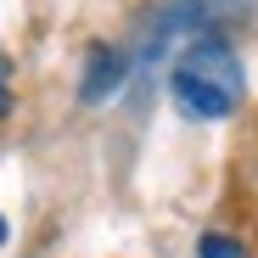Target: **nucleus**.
I'll list each match as a JSON object with an SVG mask.
<instances>
[{
    "label": "nucleus",
    "mask_w": 258,
    "mask_h": 258,
    "mask_svg": "<svg viewBox=\"0 0 258 258\" xmlns=\"http://www.w3.org/2000/svg\"><path fill=\"white\" fill-rule=\"evenodd\" d=\"M174 68H185V73H197L208 84H219V90H230L241 101V62H236V51L225 45V39H191Z\"/></svg>",
    "instance_id": "nucleus-1"
},
{
    "label": "nucleus",
    "mask_w": 258,
    "mask_h": 258,
    "mask_svg": "<svg viewBox=\"0 0 258 258\" xmlns=\"http://www.w3.org/2000/svg\"><path fill=\"white\" fill-rule=\"evenodd\" d=\"M168 90H174V107H180L185 118H225V112L236 107L230 90H219V84H208V79H197V73H185V68L168 73Z\"/></svg>",
    "instance_id": "nucleus-2"
},
{
    "label": "nucleus",
    "mask_w": 258,
    "mask_h": 258,
    "mask_svg": "<svg viewBox=\"0 0 258 258\" xmlns=\"http://www.w3.org/2000/svg\"><path fill=\"white\" fill-rule=\"evenodd\" d=\"M123 51H112V45H96L90 51V62H84V84H79V96L84 101H107L118 84H123Z\"/></svg>",
    "instance_id": "nucleus-3"
},
{
    "label": "nucleus",
    "mask_w": 258,
    "mask_h": 258,
    "mask_svg": "<svg viewBox=\"0 0 258 258\" xmlns=\"http://www.w3.org/2000/svg\"><path fill=\"white\" fill-rule=\"evenodd\" d=\"M197 252H202V258H241V241H230V236H202Z\"/></svg>",
    "instance_id": "nucleus-4"
},
{
    "label": "nucleus",
    "mask_w": 258,
    "mask_h": 258,
    "mask_svg": "<svg viewBox=\"0 0 258 258\" xmlns=\"http://www.w3.org/2000/svg\"><path fill=\"white\" fill-rule=\"evenodd\" d=\"M197 6H202V12H208V23H213V17H236L247 0H197Z\"/></svg>",
    "instance_id": "nucleus-5"
},
{
    "label": "nucleus",
    "mask_w": 258,
    "mask_h": 258,
    "mask_svg": "<svg viewBox=\"0 0 258 258\" xmlns=\"http://www.w3.org/2000/svg\"><path fill=\"white\" fill-rule=\"evenodd\" d=\"M12 112V90H6V62H0V118Z\"/></svg>",
    "instance_id": "nucleus-6"
}]
</instances>
